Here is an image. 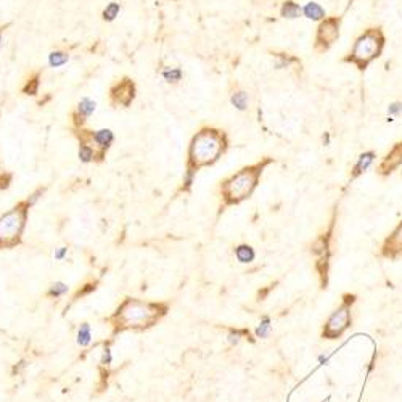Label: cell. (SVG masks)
Listing matches in <instances>:
<instances>
[{
	"label": "cell",
	"mask_w": 402,
	"mask_h": 402,
	"mask_svg": "<svg viewBox=\"0 0 402 402\" xmlns=\"http://www.w3.org/2000/svg\"><path fill=\"white\" fill-rule=\"evenodd\" d=\"M66 255H68V248H60V250L55 251V259H58V261H63V259L66 257Z\"/></svg>",
	"instance_id": "32"
},
{
	"label": "cell",
	"mask_w": 402,
	"mask_h": 402,
	"mask_svg": "<svg viewBox=\"0 0 402 402\" xmlns=\"http://www.w3.org/2000/svg\"><path fill=\"white\" fill-rule=\"evenodd\" d=\"M73 134L77 137L79 142L89 144L97 150V161L95 163H103L107 158V153L114 144V134L110 129H100V130H89V129H73Z\"/></svg>",
	"instance_id": "6"
},
{
	"label": "cell",
	"mask_w": 402,
	"mask_h": 402,
	"mask_svg": "<svg viewBox=\"0 0 402 402\" xmlns=\"http://www.w3.org/2000/svg\"><path fill=\"white\" fill-rule=\"evenodd\" d=\"M13 181V174L12 172H0V192L10 188Z\"/></svg>",
	"instance_id": "26"
},
{
	"label": "cell",
	"mask_w": 402,
	"mask_h": 402,
	"mask_svg": "<svg viewBox=\"0 0 402 402\" xmlns=\"http://www.w3.org/2000/svg\"><path fill=\"white\" fill-rule=\"evenodd\" d=\"M92 341V330H91V325L89 324H82L79 327V331H77V345L86 347L91 345Z\"/></svg>",
	"instance_id": "21"
},
{
	"label": "cell",
	"mask_w": 402,
	"mask_h": 402,
	"mask_svg": "<svg viewBox=\"0 0 402 402\" xmlns=\"http://www.w3.org/2000/svg\"><path fill=\"white\" fill-rule=\"evenodd\" d=\"M330 144V134H325L324 135V145H329Z\"/></svg>",
	"instance_id": "35"
},
{
	"label": "cell",
	"mask_w": 402,
	"mask_h": 402,
	"mask_svg": "<svg viewBox=\"0 0 402 402\" xmlns=\"http://www.w3.org/2000/svg\"><path fill=\"white\" fill-rule=\"evenodd\" d=\"M79 160L82 163H95L97 161V150L93 146H91L89 144H84V142H79Z\"/></svg>",
	"instance_id": "15"
},
{
	"label": "cell",
	"mask_w": 402,
	"mask_h": 402,
	"mask_svg": "<svg viewBox=\"0 0 402 402\" xmlns=\"http://www.w3.org/2000/svg\"><path fill=\"white\" fill-rule=\"evenodd\" d=\"M0 47H2V29H0Z\"/></svg>",
	"instance_id": "36"
},
{
	"label": "cell",
	"mask_w": 402,
	"mask_h": 402,
	"mask_svg": "<svg viewBox=\"0 0 402 402\" xmlns=\"http://www.w3.org/2000/svg\"><path fill=\"white\" fill-rule=\"evenodd\" d=\"M227 150H229V137L224 130L211 128V126L201 128L190 140L187 167H185L183 181L179 192H190L195 176L200 169L216 164L225 155Z\"/></svg>",
	"instance_id": "1"
},
{
	"label": "cell",
	"mask_w": 402,
	"mask_h": 402,
	"mask_svg": "<svg viewBox=\"0 0 402 402\" xmlns=\"http://www.w3.org/2000/svg\"><path fill=\"white\" fill-rule=\"evenodd\" d=\"M45 190H47V187H39L37 190H34V192L31 193L28 198H26V201H28V203H29L31 206H34V204H36V201L39 200V198L42 197V195L45 193Z\"/></svg>",
	"instance_id": "28"
},
{
	"label": "cell",
	"mask_w": 402,
	"mask_h": 402,
	"mask_svg": "<svg viewBox=\"0 0 402 402\" xmlns=\"http://www.w3.org/2000/svg\"><path fill=\"white\" fill-rule=\"evenodd\" d=\"M340 23L341 19L338 17H330L325 18L317 28V34H315V44L314 49L319 54H324L330 49V47L335 44L340 37Z\"/></svg>",
	"instance_id": "7"
},
{
	"label": "cell",
	"mask_w": 402,
	"mask_h": 402,
	"mask_svg": "<svg viewBox=\"0 0 402 402\" xmlns=\"http://www.w3.org/2000/svg\"><path fill=\"white\" fill-rule=\"evenodd\" d=\"M349 322H351V311H349L347 304H343L327 322L324 336L330 338V340L338 338L349 327Z\"/></svg>",
	"instance_id": "9"
},
{
	"label": "cell",
	"mask_w": 402,
	"mask_h": 402,
	"mask_svg": "<svg viewBox=\"0 0 402 402\" xmlns=\"http://www.w3.org/2000/svg\"><path fill=\"white\" fill-rule=\"evenodd\" d=\"M167 308L163 304L145 303L140 299L128 298L119 306L110 322L114 325L116 331L123 330H144L155 325L163 315L166 314Z\"/></svg>",
	"instance_id": "3"
},
{
	"label": "cell",
	"mask_w": 402,
	"mask_h": 402,
	"mask_svg": "<svg viewBox=\"0 0 402 402\" xmlns=\"http://www.w3.org/2000/svg\"><path fill=\"white\" fill-rule=\"evenodd\" d=\"M275 58H277V68L282 70V68H288L292 63H299L298 58H294L288 54H275Z\"/></svg>",
	"instance_id": "25"
},
{
	"label": "cell",
	"mask_w": 402,
	"mask_h": 402,
	"mask_svg": "<svg viewBox=\"0 0 402 402\" xmlns=\"http://www.w3.org/2000/svg\"><path fill=\"white\" fill-rule=\"evenodd\" d=\"M402 114V102H393L388 105V116L389 118H398Z\"/></svg>",
	"instance_id": "27"
},
{
	"label": "cell",
	"mask_w": 402,
	"mask_h": 402,
	"mask_svg": "<svg viewBox=\"0 0 402 402\" xmlns=\"http://www.w3.org/2000/svg\"><path fill=\"white\" fill-rule=\"evenodd\" d=\"M121 12V5L118 2H111L107 5V8L103 10V21H107V23H111V21H114L118 18V15Z\"/></svg>",
	"instance_id": "22"
},
{
	"label": "cell",
	"mask_w": 402,
	"mask_h": 402,
	"mask_svg": "<svg viewBox=\"0 0 402 402\" xmlns=\"http://www.w3.org/2000/svg\"><path fill=\"white\" fill-rule=\"evenodd\" d=\"M66 293H68V285L63 283V282H56V283H54V285L50 287V290H49V293H47V296H50V298L58 299V298H61V296H65Z\"/></svg>",
	"instance_id": "24"
},
{
	"label": "cell",
	"mask_w": 402,
	"mask_h": 402,
	"mask_svg": "<svg viewBox=\"0 0 402 402\" xmlns=\"http://www.w3.org/2000/svg\"><path fill=\"white\" fill-rule=\"evenodd\" d=\"M111 361H113V356H111V351L108 347H105V351H103V357H102V364L103 365H110Z\"/></svg>",
	"instance_id": "30"
},
{
	"label": "cell",
	"mask_w": 402,
	"mask_h": 402,
	"mask_svg": "<svg viewBox=\"0 0 402 402\" xmlns=\"http://www.w3.org/2000/svg\"><path fill=\"white\" fill-rule=\"evenodd\" d=\"M137 86L130 77H123L110 89V103L113 107L129 108L135 100Z\"/></svg>",
	"instance_id": "8"
},
{
	"label": "cell",
	"mask_w": 402,
	"mask_h": 402,
	"mask_svg": "<svg viewBox=\"0 0 402 402\" xmlns=\"http://www.w3.org/2000/svg\"><path fill=\"white\" fill-rule=\"evenodd\" d=\"M31 208L33 206L23 200L0 216V250H10L21 243Z\"/></svg>",
	"instance_id": "5"
},
{
	"label": "cell",
	"mask_w": 402,
	"mask_h": 402,
	"mask_svg": "<svg viewBox=\"0 0 402 402\" xmlns=\"http://www.w3.org/2000/svg\"><path fill=\"white\" fill-rule=\"evenodd\" d=\"M95 288H97V282L84 285V288H82V290H79V292H77L76 298H79V296H84V294H89L91 292H95Z\"/></svg>",
	"instance_id": "29"
},
{
	"label": "cell",
	"mask_w": 402,
	"mask_h": 402,
	"mask_svg": "<svg viewBox=\"0 0 402 402\" xmlns=\"http://www.w3.org/2000/svg\"><path fill=\"white\" fill-rule=\"evenodd\" d=\"M39 86H40V73L37 71L28 79V81H26L24 87H23V93L34 97V95H37V92H39Z\"/></svg>",
	"instance_id": "17"
},
{
	"label": "cell",
	"mask_w": 402,
	"mask_h": 402,
	"mask_svg": "<svg viewBox=\"0 0 402 402\" xmlns=\"http://www.w3.org/2000/svg\"><path fill=\"white\" fill-rule=\"evenodd\" d=\"M303 17H306L311 21H322L325 19V8L317 2H308L303 7Z\"/></svg>",
	"instance_id": "13"
},
{
	"label": "cell",
	"mask_w": 402,
	"mask_h": 402,
	"mask_svg": "<svg viewBox=\"0 0 402 402\" xmlns=\"http://www.w3.org/2000/svg\"><path fill=\"white\" fill-rule=\"evenodd\" d=\"M24 367H26V362H24V361H21V362H19V365H18V367H17V365H15V368H13V373H19V372H21V370H23Z\"/></svg>",
	"instance_id": "33"
},
{
	"label": "cell",
	"mask_w": 402,
	"mask_h": 402,
	"mask_svg": "<svg viewBox=\"0 0 402 402\" xmlns=\"http://www.w3.org/2000/svg\"><path fill=\"white\" fill-rule=\"evenodd\" d=\"M267 329H269V319H264V324L257 329V335L259 336H266L267 335Z\"/></svg>",
	"instance_id": "31"
},
{
	"label": "cell",
	"mask_w": 402,
	"mask_h": 402,
	"mask_svg": "<svg viewBox=\"0 0 402 402\" xmlns=\"http://www.w3.org/2000/svg\"><path fill=\"white\" fill-rule=\"evenodd\" d=\"M401 166H402V142H398V144L389 150L388 155L382 160L377 171L380 176L386 177L389 176V174H393L394 171H398Z\"/></svg>",
	"instance_id": "10"
},
{
	"label": "cell",
	"mask_w": 402,
	"mask_h": 402,
	"mask_svg": "<svg viewBox=\"0 0 402 402\" xmlns=\"http://www.w3.org/2000/svg\"><path fill=\"white\" fill-rule=\"evenodd\" d=\"M161 76L164 77V81L176 84V82H179V81H182L183 73H182L181 68H166V70H163Z\"/></svg>",
	"instance_id": "23"
},
{
	"label": "cell",
	"mask_w": 402,
	"mask_h": 402,
	"mask_svg": "<svg viewBox=\"0 0 402 402\" xmlns=\"http://www.w3.org/2000/svg\"><path fill=\"white\" fill-rule=\"evenodd\" d=\"M235 256H237V259L240 262L250 264V262L255 261L256 253H255V250H253L250 245H240V246L235 248Z\"/></svg>",
	"instance_id": "16"
},
{
	"label": "cell",
	"mask_w": 402,
	"mask_h": 402,
	"mask_svg": "<svg viewBox=\"0 0 402 402\" xmlns=\"http://www.w3.org/2000/svg\"><path fill=\"white\" fill-rule=\"evenodd\" d=\"M384 34L382 28H370L365 33L357 37L351 54H349L345 61L351 63L357 68L359 71L367 70L368 65L382 56V52L384 49Z\"/></svg>",
	"instance_id": "4"
},
{
	"label": "cell",
	"mask_w": 402,
	"mask_h": 402,
	"mask_svg": "<svg viewBox=\"0 0 402 402\" xmlns=\"http://www.w3.org/2000/svg\"><path fill=\"white\" fill-rule=\"evenodd\" d=\"M382 255L388 259H398L402 256V222L396 227V230L386 238L382 248Z\"/></svg>",
	"instance_id": "11"
},
{
	"label": "cell",
	"mask_w": 402,
	"mask_h": 402,
	"mask_svg": "<svg viewBox=\"0 0 402 402\" xmlns=\"http://www.w3.org/2000/svg\"><path fill=\"white\" fill-rule=\"evenodd\" d=\"M375 160H377V153H375V151H365V153H362V155L357 158V163H356V164H354V167H352L351 179H357L359 176L365 174V172L368 171V169L373 166Z\"/></svg>",
	"instance_id": "12"
},
{
	"label": "cell",
	"mask_w": 402,
	"mask_h": 402,
	"mask_svg": "<svg viewBox=\"0 0 402 402\" xmlns=\"http://www.w3.org/2000/svg\"><path fill=\"white\" fill-rule=\"evenodd\" d=\"M274 163V158H262L261 161L255 163L251 166L241 167L240 171L232 174L230 177L224 179L219 185V192L222 197V203L224 208L229 206H237L248 200L255 193L257 188L259 181L262 177V172L266 171V167Z\"/></svg>",
	"instance_id": "2"
},
{
	"label": "cell",
	"mask_w": 402,
	"mask_h": 402,
	"mask_svg": "<svg viewBox=\"0 0 402 402\" xmlns=\"http://www.w3.org/2000/svg\"><path fill=\"white\" fill-rule=\"evenodd\" d=\"M272 287H274V285H272ZM272 287H271V288H272ZM271 288H266V290H262V292H259V299H264V298H266L267 293L271 292Z\"/></svg>",
	"instance_id": "34"
},
{
	"label": "cell",
	"mask_w": 402,
	"mask_h": 402,
	"mask_svg": "<svg viewBox=\"0 0 402 402\" xmlns=\"http://www.w3.org/2000/svg\"><path fill=\"white\" fill-rule=\"evenodd\" d=\"M280 15L285 19H296L303 15V7H299V3H296L294 0H285L280 8Z\"/></svg>",
	"instance_id": "14"
},
{
	"label": "cell",
	"mask_w": 402,
	"mask_h": 402,
	"mask_svg": "<svg viewBox=\"0 0 402 402\" xmlns=\"http://www.w3.org/2000/svg\"><path fill=\"white\" fill-rule=\"evenodd\" d=\"M95 108H97V103L93 102L91 98H82L81 102L77 103V108L76 111L79 114L82 116V118H89V116H92L95 113Z\"/></svg>",
	"instance_id": "18"
},
{
	"label": "cell",
	"mask_w": 402,
	"mask_h": 402,
	"mask_svg": "<svg viewBox=\"0 0 402 402\" xmlns=\"http://www.w3.org/2000/svg\"><path fill=\"white\" fill-rule=\"evenodd\" d=\"M68 60H70V55H68L66 52H63V50L50 52V55H49V65L52 68H60L63 65H66Z\"/></svg>",
	"instance_id": "20"
},
{
	"label": "cell",
	"mask_w": 402,
	"mask_h": 402,
	"mask_svg": "<svg viewBox=\"0 0 402 402\" xmlns=\"http://www.w3.org/2000/svg\"><path fill=\"white\" fill-rule=\"evenodd\" d=\"M248 102H250L248 93L243 91H237L232 93V97H230V103L234 105L238 111H245L248 108Z\"/></svg>",
	"instance_id": "19"
}]
</instances>
